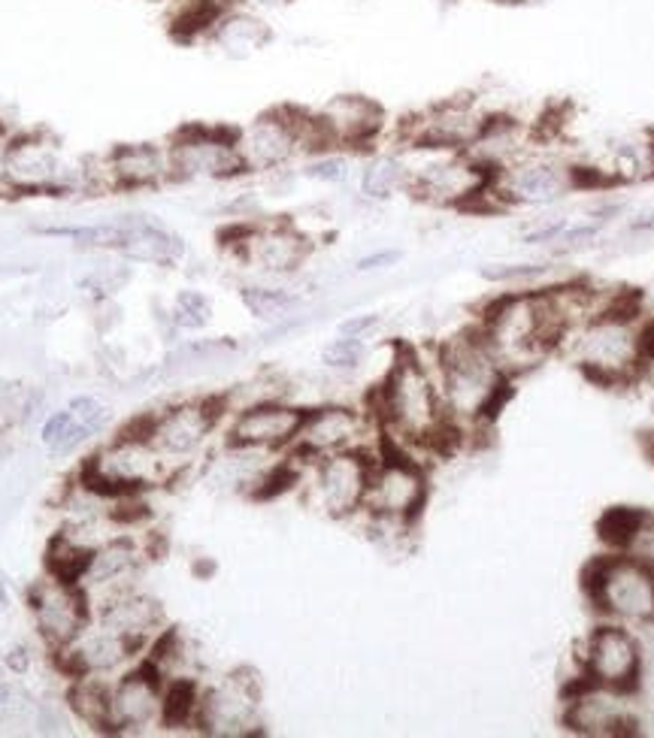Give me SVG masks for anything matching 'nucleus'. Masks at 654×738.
Listing matches in <instances>:
<instances>
[{"instance_id": "nucleus-1", "label": "nucleus", "mask_w": 654, "mask_h": 738, "mask_svg": "<svg viewBox=\"0 0 654 738\" xmlns=\"http://www.w3.org/2000/svg\"><path fill=\"white\" fill-rule=\"evenodd\" d=\"M367 409L376 418L379 445L409 451L418 461L449 454L464 442V433L446 412L433 357L409 345H397Z\"/></svg>"}, {"instance_id": "nucleus-2", "label": "nucleus", "mask_w": 654, "mask_h": 738, "mask_svg": "<svg viewBox=\"0 0 654 738\" xmlns=\"http://www.w3.org/2000/svg\"><path fill=\"white\" fill-rule=\"evenodd\" d=\"M433 366L446 412L464 439L494 424L516 394V378L506 376L476 325L440 342L433 349Z\"/></svg>"}, {"instance_id": "nucleus-3", "label": "nucleus", "mask_w": 654, "mask_h": 738, "mask_svg": "<svg viewBox=\"0 0 654 738\" xmlns=\"http://www.w3.org/2000/svg\"><path fill=\"white\" fill-rule=\"evenodd\" d=\"M476 330L506 376L518 378L540 366L564 342V325L554 313L549 285L512 288L490 297L478 313Z\"/></svg>"}, {"instance_id": "nucleus-4", "label": "nucleus", "mask_w": 654, "mask_h": 738, "mask_svg": "<svg viewBox=\"0 0 654 738\" xmlns=\"http://www.w3.org/2000/svg\"><path fill=\"white\" fill-rule=\"evenodd\" d=\"M640 327L642 300L633 291L612 313L570 330L561 342V351H566L576 361L582 376L594 385L624 388V385H633L645 370L640 351Z\"/></svg>"}, {"instance_id": "nucleus-5", "label": "nucleus", "mask_w": 654, "mask_h": 738, "mask_svg": "<svg viewBox=\"0 0 654 738\" xmlns=\"http://www.w3.org/2000/svg\"><path fill=\"white\" fill-rule=\"evenodd\" d=\"M76 476L113 497H146L149 490L167 488L179 469L151 445L143 424L134 418L113 439L91 451Z\"/></svg>"}, {"instance_id": "nucleus-6", "label": "nucleus", "mask_w": 654, "mask_h": 738, "mask_svg": "<svg viewBox=\"0 0 654 738\" xmlns=\"http://www.w3.org/2000/svg\"><path fill=\"white\" fill-rule=\"evenodd\" d=\"M234 137H237L243 175L277 173L291 167L297 158L325 151L313 110H301V106H273L267 113L255 115L252 122H246L243 127H234Z\"/></svg>"}, {"instance_id": "nucleus-7", "label": "nucleus", "mask_w": 654, "mask_h": 738, "mask_svg": "<svg viewBox=\"0 0 654 738\" xmlns=\"http://www.w3.org/2000/svg\"><path fill=\"white\" fill-rule=\"evenodd\" d=\"M430 500L428 464L416 454L379 445L364 497L367 524L413 530Z\"/></svg>"}, {"instance_id": "nucleus-8", "label": "nucleus", "mask_w": 654, "mask_h": 738, "mask_svg": "<svg viewBox=\"0 0 654 738\" xmlns=\"http://www.w3.org/2000/svg\"><path fill=\"white\" fill-rule=\"evenodd\" d=\"M582 593L604 621L616 624H654V566L609 550L582 569Z\"/></svg>"}, {"instance_id": "nucleus-9", "label": "nucleus", "mask_w": 654, "mask_h": 738, "mask_svg": "<svg viewBox=\"0 0 654 738\" xmlns=\"http://www.w3.org/2000/svg\"><path fill=\"white\" fill-rule=\"evenodd\" d=\"M416 151L409 161L406 194L437 209H488L490 170L473 161L466 151Z\"/></svg>"}, {"instance_id": "nucleus-10", "label": "nucleus", "mask_w": 654, "mask_h": 738, "mask_svg": "<svg viewBox=\"0 0 654 738\" xmlns=\"http://www.w3.org/2000/svg\"><path fill=\"white\" fill-rule=\"evenodd\" d=\"M576 191H582L579 163L537 146L525 158H518L516 163L490 175L488 206L494 209H504V206L545 209V206L566 201Z\"/></svg>"}, {"instance_id": "nucleus-11", "label": "nucleus", "mask_w": 654, "mask_h": 738, "mask_svg": "<svg viewBox=\"0 0 654 738\" xmlns=\"http://www.w3.org/2000/svg\"><path fill=\"white\" fill-rule=\"evenodd\" d=\"M225 249L255 273L289 279L313 258L315 242L291 218H249L227 227Z\"/></svg>"}, {"instance_id": "nucleus-12", "label": "nucleus", "mask_w": 654, "mask_h": 738, "mask_svg": "<svg viewBox=\"0 0 654 738\" xmlns=\"http://www.w3.org/2000/svg\"><path fill=\"white\" fill-rule=\"evenodd\" d=\"M0 182L15 197H67L79 191V167L70 170L61 146L46 134L31 130L3 146Z\"/></svg>"}, {"instance_id": "nucleus-13", "label": "nucleus", "mask_w": 654, "mask_h": 738, "mask_svg": "<svg viewBox=\"0 0 654 738\" xmlns=\"http://www.w3.org/2000/svg\"><path fill=\"white\" fill-rule=\"evenodd\" d=\"M225 418V397H191L164 406L161 412L139 415L137 421L151 439V445L182 473L206 449V442L215 436Z\"/></svg>"}, {"instance_id": "nucleus-14", "label": "nucleus", "mask_w": 654, "mask_h": 738, "mask_svg": "<svg viewBox=\"0 0 654 738\" xmlns=\"http://www.w3.org/2000/svg\"><path fill=\"white\" fill-rule=\"evenodd\" d=\"M494 110H488L478 98H446L430 103L428 110L403 118L397 127V139L406 149L428 151H470L473 143L490 122Z\"/></svg>"}, {"instance_id": "nucleus-15", "label": "nucleus", "mask_w": 654, "mask_h": 738, "mask_svg": "<svg viewBox=\"0 0 654 738\" xmlns=\"http://www.w3.org/2000/svg\"><path fill=\"white\" fill-rule=\"evenodd\" d=\"M340 451H379V427L370 409H354L346 402H322L306 409L301 433L291 445V454L313 464Z\"/></svg>"}, {"instance_id": "nucleus-16", "label": "nucleus", "mask_w": 654, "mask_h": 738, "mask_svg": "<svg viewBox=\"0 0 654 738\" xmlns=\"http://www.w3.org/2000/svg\"><path fill=\"white\" fill-rule=\"evenodd\" d=\"M201 736L213 738H249L264 733L261 717V684L252 672L239 669L218 678L215 684L201 688L198 724Z\"/></svg>"}, {"instance_id": "nucleus-17", "label": "nucleus", "mask_w": 654, "mask_h": 738, "mask_svg": "<svg viewBox=\"0 0 654 738\" xmlns=\"http://www.w3.org/2000/svg\"><path fill=\"white\" fill-rule=\"evenodd\" d=\"M173 182H230L243 175L234 127L185 125L167 139Z\"/></svg>"}, {"instance_id": "nucleus-18", "label": "nucleus", "mask_w": 654, "mask_h": 738, "mask_svg": "<svg viewBox=\"0 0 654 738\" xmlns=\"http://www.w3.org/2000/svg\"><path fill=\"white\" fill-rule=\"evenodd\" d=\"M161 714L164 675L146 657L106 681V736H146L161 729Z\"/></svg>"}, {"instance_id": "nucleus-19", "label": "nucleus", "mask_w": 654, "mask_h": 738, "mask_svg": "<svg viewBox=\"0 0 654 738\" xmlns=\"http://www.w3.org/2000/svg\"><path fill=\"white\" fill-rule=\"evenodd\" d=\"M630 693L600 688L579 675L564 690L561 726L573 736L585 738H624L640 733V720L630 708Z\"/></svg>"}, {"instance_id": "nucleus-20", "label": "nucleus", "mask_w": 654, "mask_h": 738, "mask_svg": "<svg viewBox=\"0 0 654 738\" xmlns=\"http://www.w3.org/2000/svg\"><path fill=\"white\" fill-rule=\"evenodd\" d=\"M27 609L34 617V629L49 654L64 651L94 621V609H91L82 584L55 578L49 572L46 578H40L37 584H31Z\"/></svg>"}, {"instance_id": "nucleus-21", "label": "nucleus", "mask_w": 654, "mask_h": 738, "mask_svg": "<svg viewBox=\"0 0 654 738\" xmlns=\"http://www.w3.org/2000/svg\"><path fill=\"white\" fill-rule=\"evenodd\" d=\"M318 137L325 151H346V155H364L376 151L382 137L388 134V115L367 94H334L318 110H313Z\"/></svg>"}, {"instance_id": "nucleus-22", "label": "nucleus", "mask_w": 654, "mask_h": 738, "mask_svg": "<svg viewBox=\"0 0 654 738\" xmlns=\"http://www.w3.org/2000/svg\"><path fill=\"white\" fill-rule=\"evenodd\" d=\"M370 451H340L309 464V500L334 521H349L364 512L367 485L373 469Z\"/></svg>"}, {"instance_id": "nucleus-23", "label": "nucleus", "mask_w": 654, "mask_h": 738, "mask_svg": "<svg viewBox=\"0 0 654 738\" xmlns=\"http://www.w3.org/2000/svg\"><path fill=\"white\" fill-rule=\"evenodd\" d=\"M582 672L588 681L618 693H636L642 681V645L628 624L604 621L585 638L579 654Z\"/></svg>"}, {"instance_id": "nucleus-24", "label": "nucleus", "mask_w": 654, "mask_h": 738, "mask_svg": "<svg viewBox=\"0 0 654 738\" xmlns=\"http://www.w3.org/2000/svg\"><path fill=\"white\" fill-rule=\"evenodd\" d=\"M306 406L277 400H261L243 406L227 415L225 445L243 451H264V454H289L294 439L301 433Z\"/></svg>"}, {"instance_id": "nucleus-25", "label": "nucleus", "mask_w": 654, "mask_h": 738, "mask_svg": "<svg viewBox=\"0 0 654 738\" xmlns=\"http://www.w3.org/2000/svg\"><path fill=\"white\" fill-rule=\"evenodd\" d=\"M143 657H146L143 648H137L127 638L115 636L113 629H106L98 621H91L64 651L52 654V660L58 663V669L67 678H103V681L131 669Z\"/></svg>"}, {"instance_id": "nucleus-26", "label": "nucleus", "mask_w": 654, "mask_h": 738, "mask_svg": "<svg viewBox=\"0 0 654 738\" xmlns=\"http://www.w3.org/2000/svg\"><path fill=\"white\" fill-rule=\"evenodd\" d=\"M103 163L113 191H149L173 182L167 146L155 143H122L103 155Z\"/></svg>"}, {"instance_id": "nucleus-27", "label": "nucleus", "mask_w": 654, "mask_h": 738, "mask_svg": "<svg viewBox=\"0 0 654 738\" xmlns=\"http://www.w3.org/2000/svg\"><path fill=\"white\" fill-rule=\"evenodd\" d=\"M94 621L106 629H113L115 636L134 642L137 648L149 651V645L161 636L164 629V605L149 593H139V588L125 590L110 602H103L94 612Z\"/></svg>"}, {"instance_id": "nucleus-28", "label": "nucleus", "mask_w": 654, "mask_h": 738, "mask_svg": "<svg viewBox=\"0 0 654 738\" xmlns=\"http://www.w3.org/2000/svg\"><path fill=\"white\" fill-rule=\"evenodd\" d=\"M127 234L115 254H122L134 263H151V266H177L185 258V242L170 227L161 225L151 215H125Z\"/></svg>"}, {"instance_id": "nucleus-29", "label": "nucleus", "mask_w": 654, "mask_h": 738, "mask_svg": "<svg viewBox=\"0 0 654 738\" xmlns=\"http://www.w3.org/2000/svg\"><path fill=\"white\" fill-rule=\"evenodd\" d=\"M203 39H210L215 49L227 55V58H249L255 52H261L270 46L273 31L264 22V15L255 13V10H230V13L218 15L215 25L210 27V34Z\"/></svg>"}, {"instance_id": "nucleus-30", "label": "nucleus", "mask_w": 654, "mask_h": 738, "mask_svg": "<svg viewBox=\"0 0 654 738\" xmlns=\"http://www.w3.org/2000/svg\"><path fill=\"white\" fill-rule=\"evenodd\" d=\"M406 182H409V161L401 151H370L361 167L358 189L364 201L385 203L394 194L406 191Z\"/></svg>"}, {"instance_id": "nucleus-31", "label": "nucleus", "mask_w": 654, "mask_h": 738, "mask_svg": "<svg viewBox=\"0 0 654 738\" xmlns=\"http://www.w3.org/2000/svg\"><path fill=\"white\" fill-rule=\"evenodd\" d=\"M654 514L645 509H630V506H616V509H606L597 521V536L609 550H621L630 554L633 545L640 542L645 533V526L652 524Z\"/></svg>"}, {"instance_id": "nucleus-32", "label": "nucleus", "mask_w": 654, "mask_h": 738, "mask_svg": "<svg viewBox=\"0 0 654 738\" xmlns=\"http://www.w3.org/2000/svg\"><path fill=\"white\" fill-rule=\"evenodd\" d=\"M201 688L203 684L198 678H167L164 681L161 729H194Z\"/></svg>"}, {"instance_id": "nucleus-33", "label": "nucleus", "mask_w": 654, "mask_h": 738, "mask_svg": "<svg viewBox=\"0 0 654 738\" xmlns=\"http://www.w3.org/2000/svg\"><path fill=\"white\" fill-rule=\"evenodd\" d=\"M239 303L258 321H282V318H289L301 306L303 297L294 288H285V285H261V282H255V285H243L239 288Z\"/></svg>"}, {"instance_id": "nucleus-34", "label": "nucleus", "mask_w": 654, "mask_h": 738, "mask_svg": "<svg viewBox=\"0 0 654 738\" xmlns=\"http://www.w3.org/2000/svg\"><path fill=\"white\" fill-rule=\"evenodd\" d=\"M94 436V430L76 421V415L70 409H61V412H52L46 418V424L40 430V439L43 445L52 451V454H74L79 445H86L89 439Z\"/></svg>"}, {"instance_id": "nucleus-35", "label": "nucleus", "mask_w": 654, "mask_h": 738, "mask_svg": "<svg viewBox=\"0 0 654 738\" xmlns=\"http://www.w3.org/2000/svg\"><path fill=\"white\" fill-rule=\"evenodd\" d=\"M552 273L549 263L525 261V263H485L478 275L490 285H504V288H533L545 275Z\"/></svg>"}, {"instance_id": "nucleus-36", "label": "nucleus", "mask_w": 654, "mask_h": 738, "mask_svg": "<svg viewBox=\"0 0 654 738\" xmlns=\"http://www.w3.org/2000/svg\"><path fill=\"white\" fill-rule=\"evenodd\" d=\"M167 318H170L173 330H203L213 321V300L198 288L179 291Z\"/></svg>"}, {"instance_id": "nucleus-37", "label": "nucleus", "mask_w": 654, "mask_h": 738, "mask_svg": "<svg viewBox=\"0 0 654 738\" xmlns=\"http://www.w3.org/2000/svg\"><path fill=\"white\" fill-rule=\"evenodd\" d=\"M349 161H352V155H346V151H318L303 161L301 175L313 179V182H325V185H340L349 175Z\"/></svg>"}, {"instance_id": "nucleus-38", "label": "nucleus", "mask_w": 654, "mask_h": 738, "mask_svg": "<svg viewBox=\"0 0 654 738\" xmlns=\"http://www.w3.org/2000/svg\"><path fill=\"white\" fill-rule=\"evenodd\" d=\"M367 357V339L337 337L322 349V363L334 373H352Z\"/></svg>"}, {"instance_id": "nucleus-39", "label": "nucleus", "mask_w": 654, "mask_h": 738, "mask_svg": "<svg viewBox=\"0 0 654 738\" xmlns=\"http://www.w3.org/2000/svg\"><path fill=\"white\" fill-rule=\"evenodd\" d=\"M127 282H131V273L127 270H91L82 282H79V288L91 294V297H98V300H106V297H113L119 291L125 288Z\"/></svg>"}, {"instance_id": "nucleus-40", "label": "nucleus", "mask_w": 654, "mask_h": 738, "mask_svg": "<svg viewBox=\"0 0 654 738\" xmlns=\"http://www.w3.org/2000/svg\"><path fill=\"white\" fill-rule=\"evenodd\" d=\"M600 230H604V225L600 222H582V225H573L570 222V227L564 230V237L557 239V246L554 249L561 251V254H566V251H579V249H588L594 239L600 237Z\"/></svg>"}, {"instance_id": "nucleus-41", "label": "nucleus", "mask_w": 654, "mask_h": 738, "mask_svg": "<svg viewBox=\"0 0 654 738\" xmlns=\"http://www.w3.org/2000/svg\"><path fill=\"white\" fill-rule=\"evenodd\" d=\"M570 227V218H545V222H537L533 227L525 230L521 242L525 246H557V239L564 237V230Z\"/></svg>"}, {"instance_id": "nucleus-42", "label": "nucleus", "mask_w": 654, "mask_h": 738, "mask_svg": "<svg viewBox=\"0 0 654 738\" xmlns=\"http://www.w3.org/2000/svg\"><path fill=\"white\" fill-rule=\"evenodd\" d=\"M67 409L76 415L79 424L91 427L94 433H101L103 424H106V409H103V402L98 397H89V394L86 397H76V400H70Z\"/></svg>"}, {"instance_id": "nucleus-43", "label": "nucleus", "mask_w": 654, "mask_h": 738, "mask_svg": "<svg viewBox=\"0 0 654 738\" xmlns=\"http://www.w3.org/2000/svg\"><path fill=\"white\" fill-rule=\"evenodd\" d=\"M379 327H382V315L361 313V315H349V318H342L340 327H337V333H340V337L367 339L370 333H376Z\"/></svg>"}, {"instance_id": "nucleus-44", "label": "nucleus", "mask_w": 654, "mask_h": 738, "mask_svg": "<svg viewBox=\"0 0 654 738\" xmlns=\"http://www.w3.org/2000/svg\"><path fill=\"white\" fill-rule=\"evenodd\" d=\"M403 261L401 249H379L373 254H364L354 261V273H379V270H391Z\"/></svg>"}, {"instance_id": "nucleus-45", "label": "nucleus", "mask_w": 654, "mask_h": 738, "mask_svg": "<svg viewBox=\"0 0 654 738\" xmlns=\"http://www.w3.org/2000/svg\"><path fill=\"white\" fill-rule=\"evenodd\" d=\"M294 0H243V7L246 10H255V13H277V10H285V7H291Z\"/></svg>"}, {"instance_id": "nucleus-46", "label": "nucleus", "mask_w": 654, "mask_h": 738, "mask_svg": "<svg viewBox=\"0 0 654 738\" xmlns=\"http://www.w3.org/2000/svg\"><path fill=\"white\" fill-rule=\"evenodd\" d=\"M7 663H10L13 672H25L27 663H31V657H27L25 648H15V651H10V657H7Z\"/></svg>"}, {"instance_id": "nucleus-47", "label": "nucleus", "mask_w": 654, "mask_h": 738, "mask_svg": "<svg viewBox=\"0 0 654 738\" xmlns=\"http://www.w3.org/2000/svg\"><path fill=\"white\" fill-rule=\"evenodd\" d=\"M640 445L642 451H645V457L652 461L654 466V430H645V433H640Z\"/></svg>"}, {"instance_id": "nucleus-48", "label": "nucleus", "mask_w": 654, "mask_h": 738, "mask_svg": "<svg viewBox=\"0 0 654 738\" xmlns=\"http://www.w3.org/2000/svg\"><path fill=\"white\" fill-rule=\"evenodd\" d=\"M494 3H504V7H516V10H521V7H540L545 0H494Z\"/></svg>"}, {"instance_id": "nucleus-49", "label": "nucleus", "mask_w": 654, "mask_h": 738, "mask_svg": "<svg viewBox=\"0 0 654 738\" xmlns=\"http://www.w3.org/2000/svg\"><path fill=\"white\" fill-rule=\"evenodd\" d=\"M654 227V215H642L640 222H633L630 225V230H652Z\"/></svg>"}, {"instance_id": "nucleus-50", "label": "nucleus", "mask_w": 654, "mask_h": 738, "mask_svg": "<svg viewBox=\"0 0 654 738\" xmlns=\"http://www.w3.org/2000/svg\"><path fill=\"white\" fill-rule=\"evenodd\" d=\"M3 702H7V690L0 688V705H3Z\"/></svg>"}, {"instance_id": "nucleus-51", "label": "nucleus", "mask_w": 654, "mask_h": 738, "mask_svg": "<svg viewBox=\"0 0 654 738\" xmlns=\"http://www.w3.org/2000/svg\"><path fill=\"white\" fill-rule=\"evenodd\" d=\"M652 412H654V397H652Z\"/></svg>"}]
</instances>
